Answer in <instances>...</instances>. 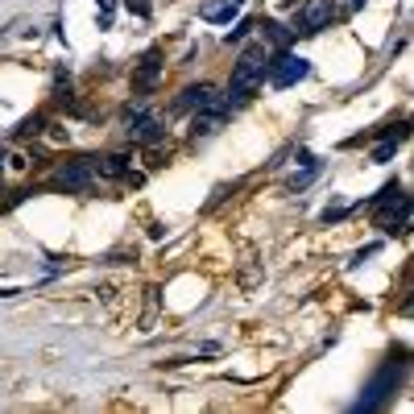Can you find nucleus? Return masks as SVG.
I'll use <instances>...</instances> for the list:
<instances>
[{
	"instance_id": "obj_22",
	"label": "nucleus",
	"mask_w": 414,
	"mask_h": 414,
	"mask_svg": "<svg viewBox=\"0 0 414 414\" xmlns=\"http://www.w3.org/2000/svg\"><path fill=\"white\" fill-rule=\"evenodd\" d=\"M0 174H4V149H0Z\"/></svg>"
},
{
	"instance_id": "obj_17",
	"label": "nucleus",
	"mask_w": 414,
	"mask_h": 414,
	"mask_svg": "<svg viewBox=\"0 0 414 414\" xmlns=\"http://www.w3.org/2000/svg\"><path fill=\"white\" fill-rule=\"evenodd\" d=\"M393 153H398V141H381V146L373 149V162H381V166H386Z\"/></svg>"
},
{
	"instance_id": "obj_20",
	"label": "nucleus",
	"mask_w": 414,
	"mask_h": 414,
	"mask_svg": "<svg viewBox=\"0 0 414 414\" xmlns=\"http://www.w3.org/2000/svg\"><path fill=\"white\" fill-rule=\"evenodd\" d=\"M249 29H257V25H253V21H241L236 29H232V33H228V42H241V38L249 33Z\"/></svg>"
},
{
	"instance_id": "obj_11",
	"label": "nucleus",
	"mask_w": 414,
	"mask_h": 414,
	"mask_svg": "<svg viewBox=\"0 0 414 414\" xmlns=\"http://www.w3.org/2000/svg\"><path fill=\"white\" fill-rule=\"evenodd\" d=\"M257 29H261V38H266L269 46H278V50H286L294 42V29H286V25H278V21H257Z\"/></svg>"
},
{
	"instance_id": "obj_15",
	"label": "nucleus",
	"mask_w": 414,
	"mask_h": 414,
	"mask_svg": "<svg viewBox=\"0 0 414 414\" xmlns=\"http://www.w3.org/2000/svg\"><path fill=\"white\" fill-rule=\"evenodd\" d=\"M315 174H319V162L311 158V162H303V170H298V174L290 178V187H294V191H298V187H307V183H311Z\"/></svg>"
},
{
	"instance_id": "obj_6",
	"label": "nucleus",
	"mask_w": 414,
	"mask_h": 414,
	"mask_svg": "<svg viewBox=\"0 0 414 414\" xmlns=\"http://www.w3.org/2000/svg\"><path fill=\"white\" fill-rule=\"evenodd\" d=\"M414 212V195H393L390 203H381L377 207V224H381V232H406V219Z\"/></svg>"
},
{
	"instance_id": "obj_8",
	"label": "nucleus",
	"mask_w": 414,
	"mask_h": 414,
	"mask_svg": "<svg viewBox=\"0 0 414 414\" xmlns=\"http://www.w3.org/2000/svg\"><path fill=\"white\" fill-rule=\"evenodd\" d=\"M124 133L141 146H153V141H162V121L149 116V108H129V129Z\"/></svg>"
},
{
	"instance_id": "obj_18",
	"label": "nucleus",
	"mask_w": 414,
	"mask_h": 414,
	"mask_svg": "<svg viewBox=\"0 0 414 414\" xmlns=\"http://www.w3.org/2000/svg\"><path fill=\"white\" fill-rule=\"evenodd\" d=\"M124 9H129L133 17H141V21H146L149 13H153V9H149V0H124Z\"/></svg>"
},
{
	"instance_id": "obj_19",
	"label": "nucleus",
	"mask_w": 414,
	"mask_h": 414,
	"mask_svg": "<svg viewBox=\"0 0 414 414\" xmlns=\"http://www.w3.org/2000/svg\"><path fill=\"white\" fill-rule=\"evenodd\" d=\"M96 4H99V25L108 29V25H112V9H116V0H96Z\"/></svg>"
},
{
	"instance_id": "obj_5",
	"label": "nucleus",
	"mask_w": 414,
	"mask_h": 414,
	"mask_svg": "<svg viewBox=\"0 0 414 414\" xmlns=\"http://www.w3.org/2000/svg\"><path fill=\"white\" fill-rule=\"evenodd\" d=\"M54 191H67V195H87L92 191V162H67L58 166L54 178H50Z\"/></svg>"
},
{
	"instance_id": "obj_13",
	"label": "nucleus",
	"mask_w": 414,
	"mask_h": 414,
	"mask_svg": "<svg viewBox=\"0 0 414 414\" xmlns=\"http://www.w3.org/2000/svg\"><path fill=\"white\" fill-rule=\"evenodd\" d=\"M241 9H244V0H228V4H219V9H203V17H207V21H216V25H228Z\"/></svg>"
},
{
	"instance_id": "obj_21",
	"label": "nucleus",
	"mask_w": 414,
	"mask_h": 414,
	"mask_svg": "<svg viewBox=\"0 0 414 414\" xmlns=\"http://www.w3.org/2000/svg\"><path fill=\"white\" fill-rule=\"evenodd\" d=\"M344 9H348V13H356V9H365V0H344Z\"/></svg>"
},
{
	"instance_id": "obj_14",
	"label": "nucleus",
	"mask_w": 414,
	"mask_h": 414,
	"mask_svg": "<svg viewBox=\"0 0 414 414\" xmlns=\"http://www.w3.org/2000/svg\"><path fill=\"white\" fill-rule=\"evenodd\" d=\"M42 124H46V116H42V112H33V116H25V121L17 124V137H33V133H42Z\"/></svg>"
},
{
	"instance_id": "obj_9",
	"label": "nucleus",
	"mask_w": 414,
	"mask_h": 414,
	"mask_svg": "<svg viewBox=\"0 0 414 414\" xmlns=\"http://www.w3.org/2000/svg\"><path fill=\"white\" fill-rule=\"evenodd\" d=\"M158 75H162V50L153 46V50L146 54V58H141V62L133 67V87H141V92H149V87L158 83Z\"/></svg>"
},
{
	"instance_id": "obj_7",
	"label": "nucleus",
	"mask_w": 414,
	"mask_h": 414,
	"mask_svg": "<svg viewBox=\"0 0 414 414\" xmlns=\"http://www.w3.org/2000/svg\"><path fill=\"white\" fill-rule=\"evenodd\" d=\"M224 121H228V99L219 96V99H212V104L195 108V121H191V137H212V133H219V129H224Z\"/></svg>"
},
{
	"instance_id": "obj_2",
	"label": "nucleus",
	"mask_w": 414,
	"mask_h": 414,
	"mask_svg": "<svg viewBox=\"0 0 414 414\" xmlns=\"http://www.w3.org/2000/svg\"><path fill=\"white\" fill-rule=\"evenodd\" d=\"M266 46H249L236 58V67H232V83H228V108H236V104H244V99H253V92H257V83L266 79Z\"/></svg>"
},
{
	"instance_id": "obj_16",
	"label": "nucleus",
	"mask_w": 414,
	"mask_h": 414,
	"mask_svg": "<svg viewBox=\"0 0 414 414\" xmlns=\"http://www.w3.org/2000/svg\"><path fill=\"white\" fill-rule=\"evenodd\" d=\"M381 137H386V141H398V146H402V141L410 137V124H406V121H398V124H390V129H381Z\"/></svg>"
},
{
	"instance_id": "obj_1",
	"label": "nucleus",
	"mask_w": 414,
	"mask_h": 414,
	"mask_svg": "<svg viewBox=\"0 0 414 414\" xmlns=\"http://www.w3.org/2000/svg\"><path fill=\"white\" fill-rule=\"evenodd\" d=\"M414 373V348H393L386 356V365L377 369V377L365 386V393L356 398V410H381L390 402V393H398V386Z\"/></svg>"
},
{
	"instance_id": "obj_12",
	"label": "nucleus",
	"mask_w": 414,
	"mask_h": 414,
	"mask_svg": "<svg viewBox=\"0 0 414 414\" xmlns=\"http://www.w3.org/2000/svg\"><path fill=\"white\" fill-rule=\"evenodd\" d=\"M99 174H104V178H129V158H124V153L99 158Z\"/></svg>"
},
{
	"instance_id": "obj_4",
	"label": "nucleus",
	"mask_w": 414,
	"mask_h": 414,
	"mask_svg": "<svg viewBox=\"0 0 414 414\" xmlns=\"http://www.w3.org/2000/svg\"><path fill=\"white\" fill-rule=\"evenodd\" d=\"M266 75H269L273 87H290V83H298V79L311 75V62L298 58V54H290V50H278V54L266 62Z\"/></svg>"
},
{
	"instance_id": "obj_10",
	"label": "nucleus",
	"mask_w": 414,
	"mask_h": 414,
	"mask_svg": "<svg viewBox=\"0 0 414 414\" xmlns=\"http://www.w3.org/2000/svg\"><path fill=\"white\" fill-rule=\"evenodd\" d=\"M212 99H219V92L212 87V83H191V87H183V92H178V99H174V112L203 108V104H212Z\"/></svg>"
},
{
	"instance_id": "obj_3",
	"label": "nucleus",
	"mask_w": 414,
	"mask_h": 414,
	"mask_svg": "<svg viewBox=\"0 0 414 414\" xmlns=\"http://www.w3.org/2000/svg\"><path fill=\"white\" fill-rule=\"evenodd\" d=\"M336 21V0H307L303 9H298V17H294V38H311L319 29H327V25Z\"/></svg>"
},
{
	"instance_id": "obj_23",
	"label": "nucleus",
	"mask_w": 414,
	"mask_h": 414,
	"mask_svg": "<svg viewBox=\"0 0 414 414\" xmlns=\"http://www.w3.org/2000/svg\"><path fill=\"white\" fill-rule=\"evenodd\" d=\"M406 307H410V311H414V294H410V303H406Z\"/></svg>"
}]
</instances>
